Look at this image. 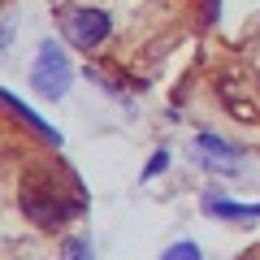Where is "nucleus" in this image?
Masks as SVG:
<instances>
[{
	"instance_id": "6",
	"label": "nucleus",
	"mask_w": 260,
	"mask_h": 260,
	"mask_svg": "<svg viewBox=\"0 0 260 260\" xmlns=\"http://www.w3.org/2000/svg\"><path fill=\"white\" fill-rule=\"evenodd\" d=\"M165 169H169V152L160 148L156 156H152L148 165H143V174H139V178H143V182H152V178H156V174H165Z\"/></svg>"
},
{
	"instance_id": "3",
	"label": "nucleus",
	"mask_w": 260,
	"mask_h": 260,
	"mask_svg": "<svg viewBox=\"0 0 260 260\" xmlns=\"http://www.w3.org/2000/svg\"><path fill=\"white\" fill-rule=\"evenodd\" d=\"M204 213L221 217V221H256L260 204H239V200H221V195H204Z\"/></svg>"
},
{
	"instance_id": "4",
	"label": "nucleus",
	"mask_w": 260,
	"mask_h": 260,
	"mask_svg": "<svg viewBox=\"0 0 260 260\" xmlns=\"http://www.w3.org/2000/svg\"><path fill=\"white\" fill-rule=\"evenodd\" d=\"M5 109H13V113H18V117H22V121H26V126H35V130H39V135H44V139H52V143H61V135H56V130H52V126H48V121H44V117H39V113H35V109H26V104H22V100H18V95H13V91H5Z\"/></svg>"
},
{
	"instance_id": "1",
	"label": "nucleus",
	"mask_w": 260,
	"mask_h": 260,
	"mask_svg": "<svg viewBox=\"0 0 260 260\" xmlns=\"http://www.w3.org/2000/svg\"><path fill=\"white\" fill-rule=\"evenodd\" d=\"M70 83H74V65H70V56H65L61 44H39V56L35 65H30V87H35L44 100H61L65 91H70Z\"/></svg>"
},
{
	"instance_id": "7",
	"label": "nucleus",
	"mask_w": 260,
	"mask_h": 260,
	"mask_svg": "<svg viewBox=\"0 0 260 260\" xmlns=\"http://www.w3.org/2000/svg\"><path fill=\"white\" fill-rule=\"evenodd\" d=\"M65 260H91V243L87 239H70L65 243Z\"/></svg>"
},
{
	"instance_id": "5",
	"label": "nucleus",
	"mask_w": 260,
	"mask_h": 260,
	"mask_svg": "<svg viewBox=\"0 0 260 260\" xmlns=\"http://www.w3.org/2000/svg\"><path fill=\"white\" fill-rule=\"evenodd\" d=\"M160 260H204V251L195 247L191 239H182V243H169V247L160 251Z\"/></svg>"
},
{
	"instance_id": "2",
	"label": "nucleus",
	"mask_w": 260,
	"mask_h": 260,
	"mask_svg": "<svg viewBox=\"0 0 260 260\" xmlns=\"http://www.w3.org/2000/svg\"><path fill=\"white\" fill-rule=\"evenodd\" d=\"M61 30L78 52H91L113 35V18L104 9H91V5H70V9H61Z\"/></svg>"
}]
</instances>
